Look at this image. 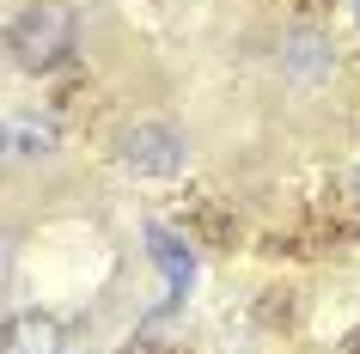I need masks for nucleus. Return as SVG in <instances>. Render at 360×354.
Here are the masks:
<instances>
[{"mask_svg": "<svg viewBox=\"0 0 360 354\" xmlns=\"http://www.w3.org/2000/svg\"><path fill=\"white\" fill-rule=\"evenodd\" d=\"M6 49H13V61H19L25 74H49V68H61L68 49H74V13H68L61 0L25 6L19 19H13V31H6Z\"/></svg>", "mask_w": 360, "mask_h": 354, "instance_id": "obj_1", "label": "nucleus"}, {"mask_svg": "<svg viewBox=\"0 0 360 354\" xmlns=\"http://www.w3.org/2000/svg\"><path fill=\"white\" fill-rule=\"evenodd\" d=\"M354 202H360V171H354Z\"/></svg>", "mask_w": 360, "mask_h": 354, "instance_id": "obj_5", "label": "nucleus"}, {"mask_svg": "<svg viewBox=\"0 0 360 354\" xmlns=\"http://www.w3.org/2000/svg\"><path fill=\"white\" fill-rule=\"evenodd\" d=\"M61 348H68V330L49 312H19L0 330V354H61Z\"/></svg>", "mask_w": 360, "mask_h": 354, "instance_id": "obj_3", "label": "nucleus"}, {"mask_svg": "<svg viewBox=\"0 0 360 354\" xmlns=\"http://www.w3.org/2000/svg\"><path fill=\"white\" fill-rule=\"evenodd\" d=\"M116 159L141 177H171V171H184V134L165 122H134L116 141Z\"/></svg>", "mask_w": 360, "mask_h": 354, "instance_id": "obj_2", "label": "nucleus"}, {"mask_svg": "<svg viewBox=\"0 0 360 354\" xmlns=\"http://www.w3.org/2000/svg\"><path fill=\"white\" fill-rule=\"evenodd\" d=\"M147 239H153V257H159V269H165V281H171V293H184V287H190V251H184V244L171 239L165 226H153Z\"/></svg>", "mask_w": 360, "mask_h": 354, "instance_id": "obj_4", "label": "nucleus"}]
</instances>
